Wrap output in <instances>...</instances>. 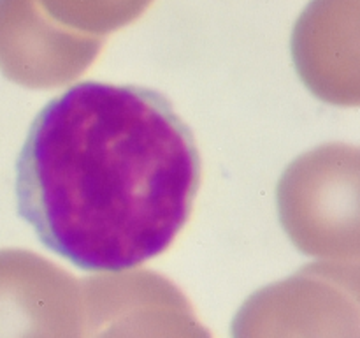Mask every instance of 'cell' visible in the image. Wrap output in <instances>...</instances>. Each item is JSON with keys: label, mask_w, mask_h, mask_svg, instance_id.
Segmentation results:
<instances>
[{"label": "cell", "mask_w": 360, "mask_h": 338, "mask_svg": "<svg viewBox=\"0 0 360 338\" xmlns=\"http://www.w3.org/2000/svg\"><path fill=\"white\" fill-rule=\"evenodd\" d=\"M232 338H359L357 306L326 282H285L248 299Z\"/></svg>", "instance_id": "7a4b0ae2"}, {"label": "cell", "mask_w": 360, "mask_h": 338, "mask_svg": "<svg viewBox=\"0 0 360 338\" xmlns=\"http://www.w3.org/2000/svg\"><path fill=\"white\" fill-rule=\"evenodd\" d=\"M79 301L65 275L0 254V338H79Z\"/></svg>", "instance_id": "277c9868"}, {"label": "cell", "mask_w": 360, "mask_h": 338, "mask_svg": "<svg viewBox=\"0 0 360 338\" xmlns=\"http://www.w3.org/2000/svg\"><path fill=\"white\" fill-rule=\"evenodd\" d=\"M79 338H211L174 287L158 278L95 284Z\"/></svg>", "instance_id": "3957f363"}, {"label": "cell", "mask_w": 360, "mask_h": 338, "mask_svg": "<svg viewBox=\"0 0 360 338\" xmlns=\"http://www.w3.org/2000/svg\"><path fill=\"white\" fill-rule=\"evenodd\" d=\"M49 7L62 16L63 20L74 21L83 27L116 28L127 23L137 14L143 13L144 7L151 0H46Z\"/></svg>", "instance_id": "5b68a950"}, {"label": "cell", "mask_w": 360, "mask_h": 338, "mask_svg": "<svg viewBox=\"0 0 360 338\" xmlns=\"http://www.w3.org/2000/svg\"><path fill=\"white\" fill-rule=\"evenodd\" d=\"M200 155L160 92L81 81L42 106L16 161L20 217L86 271L160 256L192 213Z\"/></svg>", "instance_id": "6da1fadb"}]
</instances>
